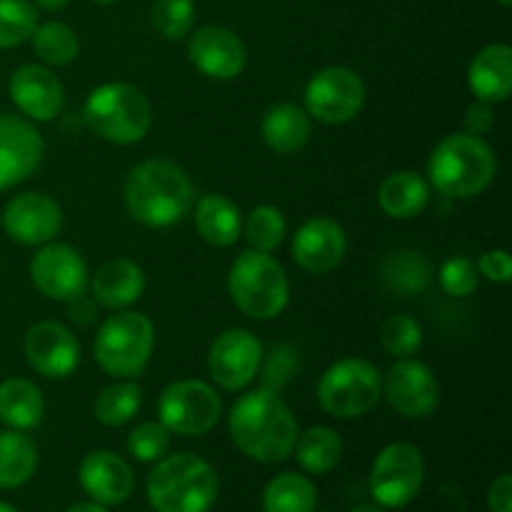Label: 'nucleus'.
<instances>
[{
	"instance_id": "nucleus-47",
	"label": "nucleus",
	"mask_w": 512,
	"mask_h": 512,
	"mask_svg": "<svg viewBox=\"0 0 512 512\" xmlns=\"http://www.w3.org/2000/svg\"><path fill=\"white\" fill-rule=\"evenodd\" d=\"M350 512H385L380 505H358V508H353Z\"/></svg>"
},
{
	"instance_id": "nucleus-22",
	"label": "nucleus",
	"mask_w": 512,
	"mask_h": 512,
	"mask_svg": "<svg viewBox=\"0 0 512 512\" xmlns=\"http://www.w3.org/2000/svg\"><path fill=\"white\" fill-rule=\"evenodd\" d=\"M468 85L478 100L495 105L512 93V48L505 43L485 45L468 68Z\"/></svg>"
},
{
	"instance_id": "nucleus-19",
	"label": "nucleus",
	"mask_w": 512,
	"mask_h": 512,
	"mask_svg": "<svg viewBox=\"0 0 512 512\" xmlns=\"http://www.w3.org/2000/svg\"><path fill=\"white\" fill-rule=\"evenodd\" d=\"M10 98L30 120H53L65 105L63 83L45 65H23L10 75Z\"/></svg>"
},
{
	"instance_id": "nucleus-25",
	"label": "nucleus",
	"mask_w": 512,
	"mask_h": 512,
	"mask_svg": "<svg viewBox=\"0 0 512 512\" xmlns=\"http://www.w3.org/2000/svg\"><path fill=\"white\" fill-rule=\"evenodd\" d=\"M378 203L383 213L390 215L393 220L418 218L430 203L428 180L420 178L418 173H410V170L393 173L380 185Z\"/></svg>"
},
{
	"instance_id": "nucleus-35",
	"label": "nucleus",
	"mask_w": 512,
	"mask_h": 512,
	"mask_svg": "<svg viewBox=\"0 0 512 512\" xmlns=\"http://www.w3.org/2000/svg\"><path fill=\"white\" fill-rule=\"evenodd\" d=\"M38 28V10L28 0H0V50L25 43Z\"/></svg>"
},
{
	"instance_id": "nucleus-16",
	"label": "nucleus",
	"mask_w": 512,
	"mask_h": 512,
	"mask_svg": "<svg viewBox=\"0 0 512 512\" xmlns=\"http://www.w3.org/2000/svg\"><path fill=\"white\" fill-rule=\"evenodd\" d=\"M43 138L33 123L18 115H0V190L13 188L38 170Z\"/></svg>"
},
{
	"instance_id": "nucleus-50",
	"label": "nucleus",
	"mask_w": 512,
	"mask_h": 512,
	"mask_svg": "<svg viewBox=\"0 0 512 512\" xmlns=\"http://www.w3.org/2000/svg\"><path fill=\"white\" fill-rule=\"evenodd\" d=\"M498 3L503 5V8H510V3H512V0H498Z\"/></svg>"
},
{
	"instance_id": "nucleus-39",
	"label": "nucleus",
	"mask_w": 512,
	"mask_h": 512,
	"mask_svg": "<svg viewBox=\"0 0 512 512\" xmlns=\"http://www.w3.org/2000/svg\"><path fill=\"white\" fill-rule=\"evenodd\" d=\"M478 283V265L468 258H450L440 268V285L453 298H468V295H473L478 290Z\"/></svg>"
},
{
	"instance_id": "nucleus-17",
	"label": "nucleus",
	"mask_w": 512,
	"mask_h": 512,
	"mask_svg": "<svg viewBox=\"0 0 512 512\" xmlns=\"http://www.w3.org/2000/svg\"><path fill=\"white\" fill-rule=\"evenodd\" d=\"M188 53L195 68L213 80L238 78L248 63L245 43L223 25H203V28L195 30Z\"/></svg>"
},
{
	"instance_id": "nucleus-21",
	"label": "nucleus",
	"mask_w": 512,
	"mask_h": 512,
	"mask_svg": "<svg viewBox=\"0 0 512 512\" xmlns=\"http://www.w3.org/2000/svg\"><path fill=\"white\" fill-rule=\"evenodd\" d=\"M78 478L85 495L98 505L125 503L135 488V475L130 465L110 450H95L85 455Z\"/></svg>"
},
{
	"instance_id": "nucleus-45",
	"label": "nucleus",
	"mask_w": 512,
	"mask_h": 512,
	"mask_svg": "<svg viewBox=\"0 0 512 512\" xmlns=\"http://www.w3.org/2000/svg\"><path fill=\"white\" fill-rule=\"evenodd\" d=\"M65 512H108V510H105V505H98V503H78Z\"/></svg>"
},
{
	"instance_id": "nucleus-29",
	"label": "nucleus",
	"mask_w": 512,
	"mask_h": 512,
	"mask_svg": "<svg viewBox=\"0 0 512 512\" xmlns=\"http://www.w3.org/2000/svg\"><path fill=\"white\" fill-rule=\"evenodd\" d=\"M38 468V448L23 430H0V488H23Z\"/></svg>"
},
{
	"instance_id": "nucleus-34",
	"label": "nucleus",
	"mask_w": 512,
	"mask_h": 512,
	"mask_svg": "<svg viewBox=\"0 0 512 512\" xmlns=\"http://www.w3.org/2000/svg\"><path fill=\"white\" fill-rule=\"evenodd\" d=\"M285 230H288L285 215L273 205H260L245 220V240L258 253H273L283 243Z\"/></svg>"
},
{
	"instance_id": "nucleus-32",
	"label": "nucleus",
	"mask_w": 512,
	"mask_h": 512,
	"mask_svg": "<svg viewBox=\"0 0 512 512\" xmlns=\"http://www.w3.org/2000/svg\"><path fill=\"white\" fill-rule=\"evenodd\" d=\"M140 405H143V390H140V385L133 383V380H120V383H113L100 390V395L95 398L93 413L108 428H120L128 420H133Z\"/></svg>"
},
{
	"instance_id": "nucleus-36",
	"label": "nucleus",
	"mask_w": 512,
	"mask_h": 512,
	"mask_svg": "<svg viewBox=\"0 0 512 512\" xmlns=\"http://www.w3.org/2000/svg\"><path fill=\"white\" fill-rule=\"evenodd\" d=\"M150 20H153V28L163 38L180 40L193 28L195 5L193 0H153Z\"/></svg>"
},
{
	"instance_id": "nucleus-30",
	"label": "nucleus",
	"mask_w": 512,
	"mask_h": 512,
	"mask_svg": "<svg viewBox=\"0 0 512 512\" xmlns=\"http://www.w3.org/2000/svg\"><path fill=\"white\" fill-rule=\"evenodd\" d=\"M293 450L298 465L305 473L325 475L343 458V440L333 428L315 425V428H308L303 435H298Z\"/></svg>"
},
{
	"instance_id": "nucleus-43",
	"label": "nucleus",
	"mask_w": 512,
	"mask_h": 512,
	"mask_svg": "<svg viewBox=\"0 0 512 512\" xmlns=\"http://www.w3.org/2000/svg\"><path fill=\"white\" fill-rule=\"evenodd\" d=\"M488 508L490 512H512V478L500 475L488 488Z\"/></svg>"
},
{
	"instance_id": "nucleus-3",
	"label": "nucleus",
	"mask_w": 512,
	"mask_h": 512,
	"mask_svg": "<svg viewBox=\"0 0 512 512\" xmlns=\"http://www.w3.org/2000/svg\"><path fill=\"white\" fill-rule=\"evenodd\" d=\"M498 173L495 150L480 135L458 133L440 140L428 160L430 183L448 198H475L490 188Z\"/></svg>"
},
{
	"instance_id": "nucleus-40",
	"label": "nucleus",
	"mask_w": 512,
	"mask_h": 512,
	"mask_svg": "<svg viewBox=\"0 0 512 512\" xmlns=\"http://www.w3.org/2000/svg\"><path fill=\"white\" fill-rule=\"evenodd\" d=\"M295 368H298V355H295V350L288 348V345H278V348L270 353L268 363H265L263 388L278 393V390L293 378Z\"/></svg>"
},
{
	"instance_id": "nucleus-33",
	"label": "nucleus",
	"mask_w": 512,
	"mask_h": 512,
	"mask_svg": "<svg viewBox=\"0 0 512 512\" xmlns=\"http://www.w3.org/2000/svg\"><path fill=\"white\" fill-rule=\"evenodd\" d=\"M30 38H33L35 55L48 65H68L80 50L78 35L60 20H48V23L38 25Z\"/></svg>"
},
{
	"instance_id": "nucleus-10",
	"label": "nucleus",
	"mask_w": 512,
	"mask_h": 512,
	"mask_svg": "<svg viewBox=\"0 0 512 512\" xmlns=\"http://www.w3.org/2000/svg\"><path fill=\"white\" fill-rule=\"evenodd\" d=\"M365 105V83L355 70L330 65L305 85V113L325 125L350 123Z\"/></svg>"
},
{
	"instance_id": "nucleus-11",
	"label": "nucleus",
	"mask_w": 512,
	"mask_h": 512,
	"mask_svg": "<svg viewBox=\"0 0 512 512\" xmlns=\"http://www.w3.org/2000/svg\"><path fill=\"white\" fill-rule=\"evenodd\" d=\"M425 460L415 445L393 443L380 450L370 473V493L380 508H405L420 493Z\"/></svg>"
},
{
	"instance_id": "nucleus-4",
	"label": "nucleus",
	"mask_w": 512,
	"mask_h": 512,
	"mask_svg": "<svg viewBox=\"0 0 512 512\" xmlns=\"http://www.w3.org/2000/svg\"><path fill=\"white\" fill-rule=\"evenodd\" d=\"M218 490L213 465L193 453L160 458L148 475V500L155 512H208Z\"/></svg>"
},
{
	"instance_id": "nucleus-26",
	"label": "nucleus",
	"mask_w": 512,
	"mask_h": 512,
	"mask_svg": "<svg viewBox=\"0 0 512 512\" xmlns=\"http://www.w3.org/2000/svg\"><path fill=\"white\" fill-rule=\"evenodd\" d=\"M263 140L280 155L298 153L310 140V115L293 103L275 105L263 118Z\"/></svg>"
},
{
	"instance_id": "nucleus-1",
	"label": "nucleus",
	"mask_w": 512,
	"mask_h": 512,
	"mask_svg": "<svg viewBox=\"0 0 512 512\" xmlns=\"http://www.w3.org/2000/svg\"><path fill=\"white\" fill-rule=\"evenodd\" d=\"M230 438L258 463H283L298 440V420L273 390H253L230 410Z\"/></svg>"
},
{
	"instance_id": "nucleus-42",
	"label": "nucleus",
	"mask_w": 512,
	"mask_h": 512,
	"mask_svg": "<svg viewBox=\"0 0 512 512\" xmlns=\"http://www.w3.org/2000/svg\"><path fill=\"white\" fill-rule=\"evenodd\" d=\"M495 125V110L493 105L485 100H475L465 110V130L470 135H485Z\"/></svg>"
},
{
	"instance_id": "nucleus-9",
	"label": "nucleus",
	"mask_w": 512,
	"mask_h": 512,
	"mask_svg": "<svg viewBox=\"0 0 512 512\" xmlns=\"http://www.w3.org/2000/svg\"><path fill=\"white\" fill-rule=\"evenodd\" d=\"M158 415L170 433L198 438L218 425L223 403L203 380H178L160 393Z\"/></svg>"
},
{
	"instance_id": "nucleus-41",
	"label": "nucleus",
	"mask_w": 512,
	"mask_h": 512,
	"mask_svg": "<svg viewBox=\"0 0 512 512\" xmlns=\"http://www.w3.org/2000/svg\"><path fill=\"white\" fill-rule=\"evenodd\" d=\"M478 273L485 275L493 283H510L512 280V260L508 250H488L480 255Z\"/></svg>"
},
{
	"instance_id": "nucleus-38",
	"label": "nucleus",
	"mask_w": 512,
	"mask_h": 512,
	"mask_svg": "<svg viewBox=\"0 0 512 512\" xmlns=\"http://www.w3.org/2000/svg\"><path fill=\"white\" fill-rule=\"evenodd\" d=\"M170 448V430L163 423H143L128 435V450L140 463H158Z\"/></svg>"
},
{
	"instance_id": "nucleus-20",
	"label": "nucleus",
	"mask_w": 512,
	"mask_h": 512,
	"mask_svg": "<svg viewBox=\"0 0 512 512\" xmlns=\"http://www.w3.org/2000/svg\"><path fill=\"white\" fill-rule=\"evenodd\" d=\"M348 250L345 230L330 218H313L298 228L293 238V258L303 270L313 275L338 268Z\"/></svg>"
},
{
	"instance_id": "nucleus-46",
	"label": "nucleus",
	"mask_w": 512,
	"mask_h": 512,
	"mask_svg": "<svg viewBox=\"0 0 512 512\" xmlns=\"http://www.w3.org/2000/svg\"><path fill=\"white\" fill-rule=\"evenodd\" d=\"M35 3L45 10H63L70 0H35Z\"/></svg>"
},
{
	"instance_id": "nucleus-5",
	"label": "nucleus",
	"mask_w": 512,
	"mask_h": 512,
	"mask_svg": "<svg viewBox=\"0 0 512 512\" xmlns=\"http://www.w3.org/2000/svg\"><path fill=\"white\" fill-rule=\"evenodd\" d=\"M228 293L235 308L253 320H273L288 308L290 283L283 265L268 253L248 250L235 258L228 273Z\"/></svg>"
},
{
	"instance_id": "nucleus-18",
	"label": "nucleus",
	"mask_w": 512,
	"mask_h": 512,
	"mask_svg": "<svg viewBox=\"0 0 512 512\" xmlns=\"http://www.w3.org/2000/svg\"><path fill=\"white\" fill-rule=\"evenodd\" d=\"M5 233L20 245H48L63 228L60 205L45 193H23L3 213Z\"/></svg>"
},
{
	"instance_id": "nucleus-44",
	"label": "nucleus",
	"mask_w": 512,
	"mask_h": 512,
	"mask_svg": "<svg viewBox=\"0 0 512 512\" xmlns=\"http://www.w3.org/2000/svg\"><path fill=\"white\" fill-rule=\"evenodd\" d=\"M68 305H70V318H73L75 323H80V325L93 323L95 315H98V310H95V305L90 303L88 298H85V293L78 295V298L68 300Z\"/></svg>"
},
{
	"instance_id": "nucleus-23",
	"label": "nucleus",
	"mask_w": 512,
	"mask_h": 512,
	"mask_svg": "<svg viewBox=\"0 0 512 512\" xmlns=\"http://www.w3.org/2000/svg\"><path fill=\"white\" fill-rule=\"evenodd\" d=\"M145 290V273L128 258H113L100 265L93 275V298L103 308L125 310L140 300Z\"/></svg>"
},
{
	"instance_id": "nucleus-15",
	"label": "nucleus",
	"mask_w": 512,
	"mask_h": 512,
	"mask_svg": "<svg viewBox=\"0 0 512 512\" xmlns=\"http://www.w3.org/2000/svg\"><path fill=\"white\" fill-rule=\"evenodd\" d=\"M23 350L30 368L43 378H68L80 363L78 340L63 323H55V320L35 323L25 335Z\"/></svg>"
},
{
	"instance_id": "nucleus-2",
	"label": "nucleus",
	"mask_w": 512,
	"mask_h": 512,
	"mask_svg": "<svg viewBox=\"0 0 512 512\" xmlns=\"http://www.w3.org/2000/svg\"><path fill=\"white\" fill-rule=\"evenodd\" d=\"M195 188L185 170L170 160H145L125 180V205L138 223L168 228L180 223L193 208Z\"/></svg>"
},
{
	"instance_id": "nucleus-31",
	"label": "nucleus",
	"mask_w": 512,
	"mask_h": 512,
	"mask_svg": "<svg viewBox=\"0 0 512 512\" xmlns=\"http://www.w3.org/2000/svg\"><path fill=\"white\" fill-rule=\"evenodd\" d=\"M318 493L305 475L280 473L265 485L263 512H315Z\"/></svg>"
},
{
	"instance_id": "nucleus-28",
	"label": "nucleus",
	"mask_w": 512,
	"mask_h": 512,
	"mask_svg": "<svg viewBox=\"0 0 512 512\" xmlns=\"http://www.w3.org/2000/svg\"><path fill=\"white\" fill-rule=\"evenodd\" d=\"M380 280L388 290L408 298V295H420L428 290L433 268H430V260L418 250H398L383 260Z\"/></svg>"
},
{
	"instance_id": "nucleus-8",
	"label": "nucleus",
	"mask_w": 512,
	"mask_h": 512,
	"mask_svg": "<svg viewBox=\"0 0 512 512\" xmlns=\"http://www.w3.org/2000/svg\"><path fill=\"white\" fill-rule=\"evenodd\" d=\"M383 375L363 358H345L330 365L318 383V403L333 418H360L378 405Z\"/></svg>"
},
{
	"instance_id": "nucleus-7",
	"label": "nucleus",
	"mask_w": 512,
	"mask_h": 512,
	"mask_svg": "<svg viewBox=\"0 0 512 512\" xmlns=\"http://www.w3.org/2000/svg\"><path fill=\"white\" fill-rule=\"evenodd\" d=\"M153 348V323L135 310L110 315L95 335V360L105 373L120 380H133L143 373Z\"/></svg>"
},
{
	"instance_id": "nucleus-27",
	"label": "nucleus",
	"mask_w": 512,
	"mask_h": 512,
	"mask_svg": "<svg viewBox=\"0 0 512 512\" xmlns=\"http://www.w3.org/2000/svg\"><path fill=\"white\" fill-rule=\"evenodd\" d=\"M45 415V400L40 390L25 378H8L0 383V423L10 430L38 428Z\"/></svg>"
},
{
	"instance_id": "nucleus-37",
	"label": "nucleus",
	"mask_w": 512,
	"mask_h": 512,
	"mask_svg": "<svg viewBox=\"0 0 512 512\" xmlns=\"http://www.w3.org/2000/svg\"><path fill=\"white\" fill-rule=\"evenodd\" d=\"M380 340H383V348L390 355H395V358H408L423 343V328L410 315H390L383 323V330H380Z\"/></svg>"
},
{
	"instance_id": "nucleus-48",
	"label": "nucleus",
	"mask_w": 512,
	"mask_h": 512,
	"mask_svg": "<svg viewBox=\"0 0 512 512\" xmlns=\"http://www.w3.org/2000/svg\"><path fill=\"white\" fill-rule=\"evenodd\" d=\"M0 512H18L13 508V505H8V503H3V500H0Z\"/></svg>"
},
{
	"instance_id": "nucleus-49",
	"label": "nucleus",
	"mask_w": 512,
	"mask_h": 512,
	"mask_svg": "<svg viewBox=\"0 0 512 512\" xmlns=\"http://www.w3.org/2000/svg\"><path fill=\"white\" fill-rule=\"evenodd\" d=\"M93 3H98V5H110V3H115V0H93Z\"/></svg>"
},
{
	"instance_id": "nucleus-6",
	"label": "nucleus",
	"mask_w": 512,
	"mask_h": 512,
	"mask_svg": "<svg viewBox=\"0 0 512 512\" xmlns=\"http://www.w3.org/2000/svg\"><path fill=\"white\" fill-rule=\"evenodd\" d=\"M83 118L98 138L115 145H133L148 135L153 108L135 85L105 83L88 95Z\"/></svg>"
},
{
	"instance_id": "nucleus-13",
	"label": "nucleus",
	"mask_w": 512,
	"mask_h": 512,
	"mask_svg": "<svg viewBox=\"0 0 512 512\" xmlns=\"http://www.w3.org/2000/svg\"><path fill=\"white\" fill-rule=\"evenodd\" d=\"M263 363V345L248 330H225L213 340L208 353V370L223 390H243L258 375Z\"/></svg>"
},
{
	"instance_id": "nucleus-24",
	"label": "nucleus",
	"mask_w": 512,
	"mask_h": 512,
	"mask_svg": "<svg viewBox=\"0 0 512 512\" xmlns=\"http://www.w3.org/2000/svg\"><path fill=\"white\" fill-rule=\"evenodd\" d=\"M195 228L198 235L213 248H228L240 238L243 218L233 200L220 193L203 195L195 205Z\"/></svg>"
},
{
	"instance_id": "nucleus-14",
	"label": "nucleus",
	"mask_w": 512,
	"mask_h": 512,
	"mask_svg": "<svg viewBox=\"0 0 512 512\" xmlns=\"http://www.w3.org/2000/svg\"><path fill=\"white\" fill-rule=\"evenodd\" d=\"M30 278L45 298L68 303L88 288V265L83 255L70 245L48 243L35 253L30 263Z\"/></svg>"
},
{
	"instance_id": "nucleus-12",
	"label": "nucleus",
	"mask_w": 512,
	"mask_h": 512,
	"mask_svg": "<svg viewBox=\"0 0 512 512\" xmlns=\"http://www.w3.org/2000/svg\"><path fill=\"white\" fill-rule=\"evenodd\" d=\"M383 393L390 408L410 420L428 418L440 403V385L433 370L410 358H400L390 365L383 380Z\"/></svg>"
}]
</instances>
